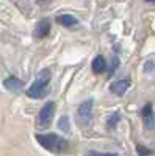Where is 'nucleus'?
Returning <instances> with one entry per match:
<instances>
[{
  "mask_svg": "<svg viewBox=\"0 0 155 156\" xmlns=\"http://www.w3.org/2000/svg\"><path fill=\"white\" fill-rule=\"evenodd\" d=\"M52 80V73L49 69H42L39 73H38L35 83L27 89V95L30 98H41L47 94V87H49V83Z\"/></svg>",
  "mask_w": 155,
  "mask_h": 156,
  "instance_id": "obj_1",
  "label": "nucleus"
},
{
  "mask_svg": "<svg viewBox=\"0 0 155 156\" xmlns=\"http://www.w3.org/2000/svg\"><path fill=\"white\" fill-rule=\"evenodd\" d=\"M36 140L39 144L52 151V153H63L64 150L68 148V142L66 139H63L61 136L58 134H54V133H49V134H36Z\"/></svg>",
  "mask_w": 155,
  "mask_h": 156,
  "instance_id": "obj_2",
  "label": "nucleus"
},
{
  "mask_svg": "<svg viewBox=\"0 0 155 156\" xmlns=\"http://www.w3.org/2000/svg\"><path fill=\"white\" fill-rule=\"evenodd\" d=\"M54 115H55V103L54 101H49L41 108L39 114H38V119H36V128L38 129H47L54 120Z\"/></svg>",
  "mask_w": 155,
  "mask_h": 156,
  "instance_id": "obj_3",
  "label": "nucleus"
},
{
  "mask_svg": "<svg viewBox=\"0 0 155 156\" xmlns=\"http://www.w3.org/2000/svg\"><path fill=\"white\" fill-rule=\"evenodd\" d=\"M141 117H143L146 129H149V131H155V112H153V108H152L150 103L144 105V108L141 109Z\"/></svg>",
  "mask_w": 155,
  "mask_h": 156,
  "instance_id": "obj_4",
  "label": "nucleus"
},
{
  "mask_svg": "<svg viewBox=\"0 0 155 156\" xmlns=\"http://www.w3.org/2000/svg\"><path fill=\"white\" fill-rule=\"evenodd\" d=\"M130 84H132L130 78H122V80H118V81L111 83L110 90L113 94H116V95H122L124 92H127V89L130 87Z\"/></svg>",
  "mask_w": 155,
  "mask_h": 156,
  "instance_id": "obj_5",
  "label": "nucleus"
},
{
  "mask_svg": "<svg viewBox=\"0 0 155 156\" xmlns=\"http://www.w3.org/2000/svg\"><path fill=\"white\" fill-rule=\"evenodd\" d=\"M79 115L83 120H89L93 117V100H88L79 106Z\"/></svg>",
  "mask_w": 155,
  "mask_h": 156,
  "instance_id": "obj_6",
  "label": "nucleus"
},
{
  "mask_svg": "<svg viewBox=\"0 0 155 156\" xmlns=\"http://www.w3.org/2000/svg\"><path fill=\"white\" fill-rule=\"evenodd\" d=\"M49 33H50V22H49L47 19H42V20H39V23L36 25V31H35L36 37L42 39V37H46Z\"/></svg>",
  "mask_w": 155,
  "mask_h": 156,
  "instance_id": "obj_7",
  "label": "nucleus"
},
{
  "mask_svg": "<svg viewBox=\"0 0 155 156\" xmlns=\"http://www.w3.org/2000/svg\"><path fill=\"white\" fill-rule=\"evenodd\" d=\"M3 86L8 90H11V92H17V90L22 89V81L19 80L17 76H8L6 80L3 81Z\"/></svg>",
  "mask_w": 155,
  "mask_h": 156,
  "instance_id": "obj_8",
  "label": "nucleus"
},
{
  "mask_svg": "<svg viewBox=\"0 0 155 156\" xmlns=\"http://www.w3.org/2000/svg\"><path fill=\"white\" fill-rule=\"evenodd\" d=\"M107 70V62H105V58H103L102 55L96 56L94 61H93V72L94 73H102Z\"/></svg>",
  "mask_w": 155,
  "mask_h": 156,
  "instance_id": "obj_9",
  "label": "nucleus"
},
{
  "mask_svg": "<svg viewBox=\"0 0 155 156\" xmlns=\"http://www.w3.org/2000/svg\"><path fill=\"white\" fill-rule=\"evenodd\" d=\"M57 22L60 25H63V27H68V28L77 25V19L74 16H71V14H61V16H58L57 17Z\"/></svg>",
  "mask_w": 155,
  "mask_h": 156,
  "instance_id": "obj_10",
  "label": "nucleus"
},
{
  "mask_svg": "<svg viewBox=\"0 0 155 156\" xmlns=\"http://www.w3.org/2000/svg\"><path fill=\"white\" fill-rule=\"evenodd\" d=\"M118 122H119V112H116V114L110 115V120H108V123H107V128H108V129H111V128H113V125H116Z\"/></svg>",
  "mask_w": 155,
  "mask_h": 156,
  "instance_id": "obj_11",
  "label": "nucleus"
},
{
  "mask_svg": "<svg viewBox=\"0 0 155 156\" xmlns=\"http://www.w3.org/2000/svg\"><path fill=\"white\" fill-rule=\"evenodd\" d=\"M136 151H138L139 156H149V154H152L150 150H147V148L143 147V145H138V147H136Z\"/></svg>",
  "mask_w": 155,
  "mask_h": 156,
  "instance_id": "obj_12",
  "label": "nucleus"
},
{
  "mask_svg": "<svg viewBox=\"0 0 155 156\" xmlns=\"http://www.w3.org/2000/svg\"><path fill=\"white\" fill-rule=\"evenodd\" d=\"M68 117H63V119L60 120V128L63 129V126H64V131H69V125H68Z\"/></svg>",
  "mask_w": 155,
  "mask_h": 156,
  "instance_id": "obj_13",
  "label": "nucleus"
},
{
  "mask_svg": "<svg viewBox=\"0 0 155 156\" xmlns=\"http://www.w3.org/2000/svg\"><path fill=\"white\" fill-rule=\"evenodd\" d=\"M88 156H118L114 153H99V151H89Z\"/></svg>",
  "mask_w": 155,
  "mask_h": 156,
  "instance_id": "obj_14",
  "label": "nucleus"
},
{
  "mask_svg": "<svg viewBox=\"0 0 155 156\" xmlns=\"http://www.w3.org/2000/svg\"><path fill=\"white\" fill-rule=\"evenodd\" d=\"M146 2H155V0H146Z\"/></svg>",
  "mask_w": 155,
  "mask_h": 156,
  "instance_id": "obj_15",
  "label": "nucleus"
}]
</instances>
